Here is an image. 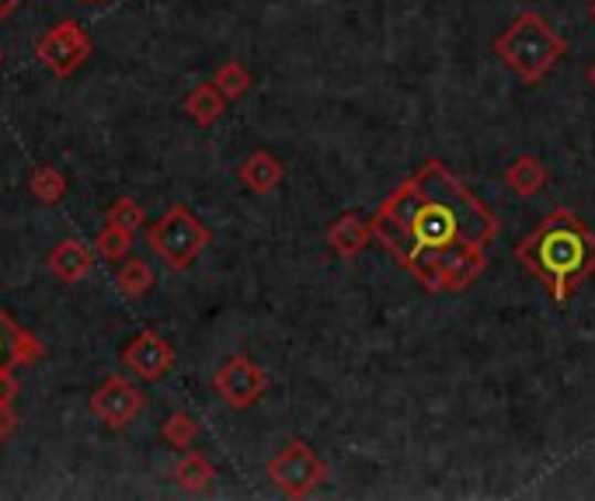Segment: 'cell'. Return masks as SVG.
I'll return each instance as SVG.
<instances>
[{"label":"cell","instance_id":"6da1fadb","mask_svg":"<svg viewBox=\"0 0 595 501\" xmlns=\"http://www.w3.org/2000/svg\"><path fill=\"white\" fill-rule=\"evenodd\" d=\"M369 227L428 293H436L439 261L449 251H488L502 233V220L442 160H425L400 181L369 217Z\"/></svg>","mask_w":595,"mask_h":501},{"label":"cell","instance_id":"7a4b0ae2","mask_svg":"<svg viewBox=\"0 0 595 501\" xmlns=\"http://www.w3.org/2000/svg\"><path fill=\"white\" fill-rule=\"evenodd\" d=\"M515 261L551 293L557 306H564L595 272V230L578 212L561 206L515 248Z\"/></svg>","mask_w":595,"mask_h":501},{"label":"cell","instance_id":"3957f363","mask_svg":"<svg viewBox=\"0 0 595 501\" xmlns=\"http://www.w3.org/2000/svg\"><path fill=\"white\" fill-rule=\"evenodd\" d=\"M567 42L546 25L536 11L519 14L512 25L494 39V56L502 60L522 84H540L564 60Z\"/></svg>","mask_w":595,"mask_h":501},{"label":"cell","instance_id":"277c9868","mask_svg":"<svg viewBox=\"0 0 595 501\" xmlns=\"http://www.w3.org/2000/svg\"><path fill=\"white\" fill-rule=\"evenodd\" d=\"M147 244L171 272H185L212 244V230L178 202L154 227H147Z\"/></svg>","mask_w":595,"mask_h":501},{"label":"cell","instance_id":"5b68a950","mask_svg":"<svg viewBox=\"0 0 595 501\" xmlns=\"http://www.w3.org/2000/svg\"><path fill=\"white\" fill-rule=\"evenodd\" d=\"M269 477L285 498H306L327 481V463L317 457L311 442L290 439L269 460Z\"/></svg>","mask_w":595,"mask_h":501},{"label":"cell","instance_id":"8992f818","mask_svg":"<svg viewBox=\"0 0 595 501\" xmlns=\"http://www.w3.org/2000/svg\"><path fill=\"white\" fill-rule=\"evenodd\" d=\"M35 56L42 60V66L56 77H70L84 66V60L91 56V35L84 32L81 21L63 18L53 29H45L35 42Z\"/></svg>","mask_w":595,"mask_h":501},{"label":"cell","instance_id":"52a82bcc","mask_svg":"<svg viewBox=\"0 0 595 501\" xmlns=\"http://www.w3.org/2000/svg\"><path fill=\"white\" fill-rule=\"evenodd\" d=\"M212 390H217L233 411H248L265 397L269 390V373L265 366H258L251 355H230V359L212 376Z\"/></svg>","mask_w":595,"mask_h":501},{"label":"cell","instance_id":"ba28073f","mask_svg":"<svg viewBox=\"0 0 595 501\" xmlns=\"http://www.w3.org/2000/svg\"><path fill=\"white\" fill-rule=\"evenodd\" d=\"M87 404H91V415L98 418L102 425H108L112 432H123V428H129L139 418L143 404H147V400H143V394H139V387L133 384V379L108 376L105 384L94 387Z\"/></svg>","mask_w":595,"mask_h":501},{"label":"cell","instance_id":"9c48e42d","mask_svg":"<svg viewBox=\"0 0 595 501\" xmlns=\"http://www.w3.org/2000/svg\"><path fill=\"white\" fill-rule=\"evenodd\" d=\"M118 359H123V366L139 376L143 384H157V379H164L171 369H175V348L171 342L164 338L160 331H139L136 338H129L123 345V352H118Z\"/></svg>","mask_w":595,"mask_h":501},{"label":"cell","instance_id":"30bf717a","mask_svg":"<svg viewBox=\"0 0 595 501\" xmlns=\"http://www.w3.org/2000/svg\"><path fill=\"white\" fill-rule=\"evenodd\" d=\"M42 342L29 327H21L4 306H0V369H18V366H35L42 363Z\"/></svg>","mask_w":595,"mask_h":501},{"label":"cell","instance_id":"8fae6325","mask_svg":"<svg viewBox=\"0 0 595 501\" xmlns=\"http://www.w3.org/2000/svg\"><path fill=\"white\" fill-rule=\"evenodd\" d=\"M45 269H50L60 282L74 285L94 269V248L84 244L81 237H63V241L45 258Z\"/></svg>","mask_w":595,"mask_h":501},{"label":"cell","instance_id":"7c38bea8","mask_svg":"<svg viewBox=\"0 0 595 501\" xmlns=\"http://www.w3.org/2000/svg\"><path fill=\"white\" fill-rule=\"evenodd\" d=\"M324 241L338 258L352 261V258H359L363 248L373 241V227H369L366 217H359V212H345V217H338L335 223L327 227Z\"/></svg>","mask_w":595,"mask_h":501},{"label":"cell","instance_id":"4fadbf2b","mask_svg":"<svg viewBox=\"0 0 595 501\" xmlns=\"http://www.w3.org/2000/svg\"><path fill=\"white\" fill-rule=\"evenodd\" d=\"M237 178H241V185L248 188V192L254 196H269L275 192V188L282 185L285 178V167L279 157H272L269 150H254L241 160V167H237Z\"/></svg>","mask_w":595,"mask_h":501},{"label":"cell","instance_id":"5bb4252c","mask_svg":"<svg viewBox=\"0 0 595 501\" xmlns=\"http://www.w3.org/2000/svg\"><path fill=\"white\" fill-rule=\"evenodd\" d=\"M181 108H185V115L192 118L196 126H202V129H209V126H217L220 118H223V112H227V98L220 94V87L217 84H199V87H192L185 94V102H181Z\"/></svg>","mask_w":595,"mask_h":501},{"label":"cell","instance_id":"9a60e30c","mask_svg":"<svg viewBox=\"0 0 595 501\" xmlns=\"http://www.w3.org/2000/svg\"><path fill=\"white\" fill-rule=\"evenodd\" d=\"M546 181H551V171L536 160V157H515L509 167H505V185L512 188L515 196H522V199H533V196H540L543 188H546Z\"/></svg>","mask_w":595,"mask_h":501},{"label":"cell","instance_id":"2e32d148","mask_svg":"<svg viewBox=\"0 0 595 501\" xmlns=\"http://www.w3.org/2000/svg\"><path fill=\"white\" fill-rule=\"evenodd\" d=\"M212 477H217V467L206 457V452H185V457L175 463V484L185 491V494H202Z\"/></svg>","mask_w":595,"mask_h":501},{"label":"cell","instance_id":"e0dca14e","mask_svg":"<svg viewBox=\"0 0 595 501\" xmlns=\"http://www.w3.org/2000/svg\"><path fill=\"white\" fill-rule=\"evenodd\" d=\"M154 282H157V275L143 258H123V265L115 272V290L126 300H143L154 290Z\"/></svg>","mask_w":595,"mask_h":501},{"label":"cell","instance_id":"ac0fdd59","mask_svg":"<svg viewBox=\"0 0 595 501\" xmlns=\"http://www.w3.org/2000/svg\"><path fill=\"white\" fill-rule=\"evenodd\" d=\"M66 188H70L66 175L60 171V167H53V164H39L35 171H32V178H29V192L39 202H45V206L63 202L66 199Z\"/></svg>","mask_w":595,"mask_h":501},{"label":"cell","instance_id":"d6986e66","mask_svg":"<svg viewBox=\"0 0 595 501\" xmlns=\"http://www.w3.org/2000/svg\"><path fill=\"white\" fill-rule=\"evenodd\" d=\"M212 84L220 87V94L227 102H237L251 91V70L241 60H230L217 70V74H212Z\"/></svg>","mask_w":595,"mask_h":501},{"label":"cell","instance_id":"ffe728a7","mask_svg":"<svg viewBox=\"0 0 595 501\" xmlns=\"http://www.w3.org/2000/svg\"><path fill=\"white\" fill-rule=\"evenodd\" d=\"M129 244H133V233L105 223L98 230V237H94L91 248H94V258H102V261H108V265H115V261H123L129 254Z\"/></svg>","mask_w":595,"mask_h":501},{"label":"cell","instance_id":"44dd1931","mask_svg":"<svg viewBox=\"0 0 595 501\" xmlns=\"http://www.w3.org/2000/svg\"><path fill=\"white\" fill-rule=\"evenodd\" d=\"M105 223L118 227V230H126V233H139L143 227H147V212H143V206L129 196L123 199H115L108 209H105Z\"/></svg>","mask_w":595,"mask_h":501},{"label":"cell","instance_id":"7402d4cb","mask_svg":"<svg viewBox=\"0 0 595 501\" xmlns=\"http://www.w3.org/2000/svg\"><path fill=\"white\" fill-rule=\"evenodd\" d=\"M160 439L168 446H175V449H188L199 439V421L188 411H175L168 421L160 425Z\"/></svg>","mask_w":595,"mask_h":501},{"label":"cell","instance_id":"603a6c76","mask_svg":"<svg viewBox=\"0 0 595 501\" xmlns=\"http://www.w3.org/2000/svg\"><path fill=\"white\" fill-rule=\"evenodd\" d=\"M14 432H18V415L11 404H0V446H4Z\"/></svg>","mask_w":595,"mask_h":501},{"label":"cell","instance_id":"cb8c5ba5","mask_svg":"<svg viewBox=\"0 0 595 501\" xmlns=\"http://www.w3.org/2000/svg\"><path fill=\"white\" fill-rule=\"evenodd\" d=\"M18 397V379L14 369H0V404H11Z\"/></svg>","mask_w":595,"mask_h":501},{"label":"cell","instance_id":"d4e9b609","mask_svg":"<svg viewBox=\"0 0 595 501\" xmlns=\"http://www.w3.org/2000/svg\"><path fill=\"white\" fill-rule=\"evenodd\" d=\"M21 4H25V0H0V21L4 18H11Z\"/></svg>","mask_w":595,"mask_h":501},{"label":"cell","instance_id":"484cf974","mask_svg":"<svg viewBox=\"0 0 595 501\" xmlns=\"http://www.w3.org/2000/svg\"><path fill=\"white\" fill-rule=\"evenodd\" d=\"M588 87L595 91V60H592V66H588Z\"/></svg>","mask_w":595,"mask_h":501},{"label":"cell","instance_id":"4316f807","mask_svg":"<svg viewBox=\"0 0 595 501\" xmlns=\"http://www.w3.org/2000/svg\"><path fill=\"white\" fill-rule=\"evenodd\" d=\"M588 18L595 21V0H592V4H588Z\"/></svg>","mask_w":595,"mask_h":501},{"label":"cell","instance_id":"83f0119b","mask_svg":"<svg viewBox=\"0 0 595 501\" xmlns=\"http://www.w3.org/2000/svg\"><path fill=\"white\" fill-rule=\"evenodd\" d=\"M0 63H4V53H0Z\"/></svg>","mask_w":595,"mask_h":501},{"label":"cell","instance_id":"f1b7e54d","mask_svg":"<svg viewBox=\"0 0 595 501\" xmlns=\"http://www.w3.org/2000/svg\"><path fill=\"white\" fill-rule=\"evenodd\" d=\"M91 4H94V0H91Z\"/></svg>","mask_w":595,"mask_h":501}]
</instances>
